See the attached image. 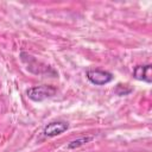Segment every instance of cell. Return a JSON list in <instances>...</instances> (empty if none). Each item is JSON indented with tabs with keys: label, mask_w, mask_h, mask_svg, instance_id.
I'll return each instance as SVG.
<instances>
[{
	"label": "cell",
	"mask_w": 152,
	"mask_h": 152,
	"mask_svg": "<svg viewBox=\"0 0 152 152\" xmlns=\"http://www.w3.org/2000/svg\"><path fill=\"white\" fill-rule=\"evenodd\" d=\"M56 88L52 86H36V87H31L27 89L26 95L30 100L34 101V102H42L46 99L52 97L56 94Z\"/></svg>",
	"instance_id": "1"
},
{
	"label": "cell",
	"mask_w": 152,
	"mask_h": 152,
	"mask_svg": "<svg viewBox=\"0 0 152 152\" xmlns=\"http://www.w3.org/2000/svg\"><path fill=\"white\" fill-rule=\"evenodd\" d=\"M87 78L90 83L95 86H104L113 81V74L107 70L101 69H90L87 71Z\"/></svg>",
	"instance_id": "2"
},
{
	"label": "cell",
	"mask_w": 152,
	"mask_h": 152,
	"mask_svg": "<svg viewBox=\"0 0 152 152\" xmlns=\"http://www.w3.org/2000/svg\"><path fill=\"white\" fill-rule=\"evenodd\" d=\"M132 91H133V89H132L129 86L122 84V83H118V84L115 86V88H114V93H115L116 95H119V96L128 95V94H131Z\"/></svg>",
	"instance_id": "6"
},
{
	"label": "cell",
	"mask_w": 152,
	"mask_h": 152,
	"mask_svg": "<svg viewBox=\"0 0 152 152\" xmlns=\"http://www.w3.org/2000/svg\"><path fill=\"white\" fill-rule=\"evenodd\" d=\"M93 139H94L93 135L80 137V138H77V139H75V140H71V141L66 145V148H68V150H75V148H78V147H81V146H83V145L90 142Z\"/></svg>",
	"instance_id": "5"
},
{
	"label": "cell",
	"mask_w": 152,
	"mask_h": 152,
	"mask_svg": "<svg viewBox=\"0 0 152 152\" xmlns=\"http://www.w3.org/2000/svg\"><path fill=\"white\" fill-rule=\"evenodd\" d=\"M68 128H69V124L66 121H64V120H56V121L49 122L44 127L43 134L46 138H53V137H57V135L64 133Z\"/></svg>",
	"instance_id": "3"
},
{
	"label": "cell",
	"mask_w": 152,
	"mask_h": 152,
	"mask_svg": "<svg viewBox=\"0 0 152 152\" xmlns=\"http://www.w3.org/2000/svg\"><path fill=\"white\" fill-rule=\"evenodd\" d=\"M133 77L138 81L151 83L152 82V65L151 64L137 65L133 69Z\"/></svg>",
	"instance_id": "4"
}]
</instances>
